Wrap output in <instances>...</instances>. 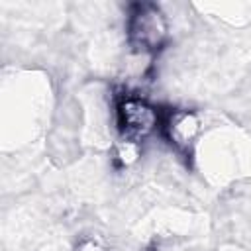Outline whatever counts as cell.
I'll list each match as a JSON object with an SVG mask.
<instances>
[{
    "label": "cell",
    "instance_id": "1",
    "mask_svg": "<svg viewBox=\"0 0 251 251\" xmlns=\"http://www.w3.org/2000/svg\"><path fill=\"white\" fill-rule=\"evenodd\" d=\"M167 35L161 12L151 4H139L129 18V37L139 49H159Z\"/></svg>",
    "mask_w": 251,
    "mask_h": 251
},
{
    "label": "cell",
    "instance_id": "2",
    "mask_svg": "<svg viewBox=\"0 0 251 251\" xmlns=\"http://www.w3.org/2000/svg\"><path fill=\"white\" fill-rule=\"evenodd\" d=\"M118 116H120L122 133L129 141L143 139L157 127L159 122L155 108L139 98H126L118 108Z\"/></svg>",
    "mask_w": 251,
    "mask_h": 251
},
{
    "label": "cell",
    "instance_id": "3",
    "mask_svg": "<svg viewBox=\"0 0 251 251\" xmlns=\"http://www.w3.org/2000/svg\"><path fill=\"white\" fill-rule=\"evenodd\" d=\"M198 129V122L194 120L192 114L184 112V114H176L171 122V135L178 141V143H186L188 139H192V135Z\"/></svg>",
    "mask_w": 251,
    "mask_h": 251
}]
</instances>
